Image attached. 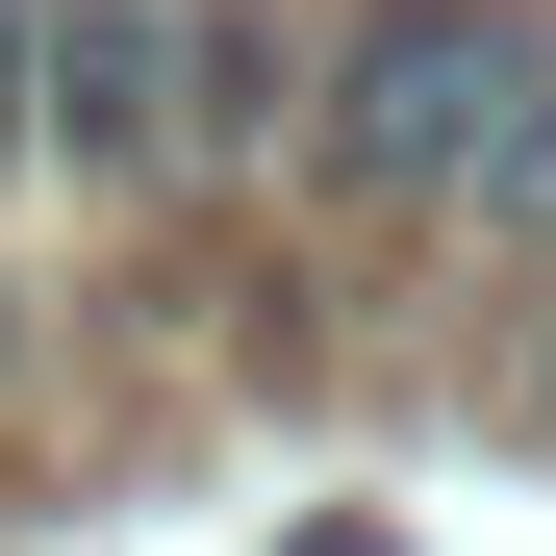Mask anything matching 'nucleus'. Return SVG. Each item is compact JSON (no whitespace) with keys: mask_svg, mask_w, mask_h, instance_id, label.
<instances>
[{"mask_svg":"<svg viewBox=\"0 0 556 556\" xmlns=\"http://www.w3.org/2000/svg\"><path fill=\"white\" fill-rule=\"evenodd\" d=\"M26 76H51V0H0V152H26Z\"/></svg>","mask_w":556,"mask_h":556,"instance_id":"3","label":"nucleus"},{"mask_svg":"<svg viewBox=\"0 0 556 556\" xmlns=\"http://www.w3.org/2000/svg\"><path fill=\"white\" fill-rule=\"evenodd\" d=\"M26 152H76V177H177V152H203V76H177V0H51Z\"/></svg>","mask_w":556,"mask_h":556,"instance_id":"2","label":"nucleus"},{"mask_svg":"<svg viewBox=\"0 0 556 556\" xmlns=\"http://www.w3.org/2000/svg\"><path fill=\"white\" fill-rule=\"evenodd\" d=\"M304 152L380 228H556V0H354Z\"/></svg>","mask_w":556,"mask_h":556,"instance_id":"1","label":"nucleus"}]
</instances>
